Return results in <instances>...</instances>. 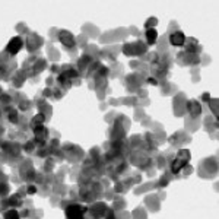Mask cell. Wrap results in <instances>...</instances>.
I'll return each instance as SVG.
<instances>
[{"label":"cell","mask_w":219,"mask_h":219,"mask_svg":"<svg viewBox=\"0 0 219 219\" xmlns=\"http://www.w3.org/2000/svg\"><path fill=\"white\" fill-rule=\"evenodd\" d=\"M86 208L80 206V204H70L66 208V218L67 219H83Z\"/></svg>","instance_id":"6da1fadb"},{"label":"cell","mask_w":219,"mask_h":219,"mask_svg":"<svg viewBox=\"0 0 219 219\" xmlns=\"http://www.w3.org/2000/svg\"><path fill=\"white\" fill-rule=\"evenodd\" d=\"M21 47H22V41H21V38L15 37V38H12L9 41V44H7V51L12 53V54H16L21 50Z\"/></svg>","instance_id":"7a4b0ae2"},{"label":"cell","mask_w":219,"mask_h":219,"mask_svg":"<svg viewBox=\"0 0 219 219\" xmlns=\"http://www.w3.org/2000/svg\"><path fill=\"white\" fill-rule=\"evenodd\" d=\"M185 41V37L183 32H180V31H177V32H172L170 37V43L172 44V45H177V47H180V45H183Z\"/></svg>","instance_id":"3957f363"},{"label":"cell","mask_w":219,"mask_h":219,"mask_svg":"<svg viewBox=\"0 0 219 219\" xmlns=\"http://www.w3.org/2000/svg\"><path fill=\"white\" fill-rule=\"evenodd\" d=\"M156 37H158V34H156L155 28H149L148 31H146V39H148V44H155Z\"/></svg>","instance_id":"277c9868"},{"label":"cell","mask_w":219,"mask_h":219,"mask_svg":"<svg viewBox=\"0 0 219 219\" xmlns=\"http://www.w3.org/2000/svg\"><path fill=\"white\" fill-rule=\"evenodd\" d=\"M6 219H19V218H18V213H16L15 210H12V212H7V213H6Z\"/></svg>","instance_id":"5b68a950"},{"label":"cell","mask_w":219,"mask_h":219,"mask_svg":"<svg viewBox=\"0 0 219 219\" xmlns=\"http://www.w3.org/2000/svg\"><path fill=\"white\" fill-rule=\"evenodd\" d=\"M151 25H152V26H153V25H156V19H155V18H151V19H148V22H146L145 26L149 29V28H151Z\"/></svg>","instance_id":"8992f818"}]
</instances>
